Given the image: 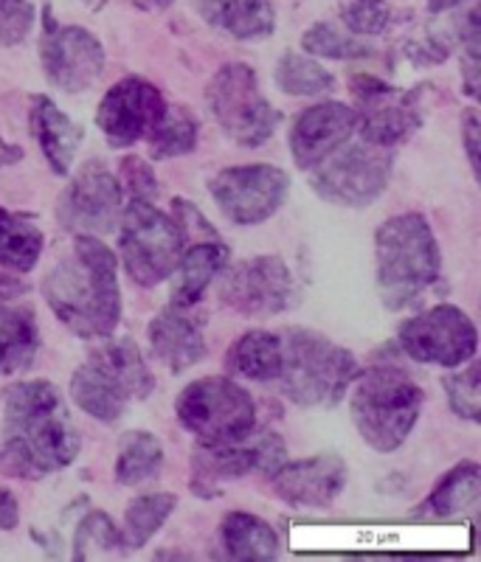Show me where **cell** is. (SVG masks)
<instances>
[{"label":"cell","instance_id":"obj_1","mask_svg":"<svg viewBox=\"0 0 481 562\" xmlns=\"http://www.w3.org/2000/svg\"><path fill=\"white\" fill-rule=\"evenodd\" d=\"M79 456V434L63 394L48 380L9 385L3 394L0 473L37 481L71 467Z\"/></svg>","mask_w":481,"mask_h":562},{"label":"cell","instance_id":"obj_2","mask_svg":"<svg viewBox=\"0 0 481 562\" xmlns=\"http://www.w3.org/2000/svg\"><path fill=\"white\" fill-rule=\"evenodd\" d=\"M43 299L77 338H110L122 321L116 254L93 234H77L71 254L45 273Z\"/></svg>","mask_w":481,"mask_h":562},{"label":"cell","instance_id":"obj_3","mask_svg":"<svg viewBox=\"0 0 481 562\" xmlns=\"http://www.w3.org/2000/svg\"><path fill=\"white\" fill-rule=\"evenodd\" d=\"M378 290L389 310L409 307L439 279L443 254L437 234L417 211L398 214L374 231Z\"/></svg>","mask_w":481,"mask_h":562},{"label":"cell","instance_id":"obj_4","mask_svg":"<svg viewBox=\"0 0 481 562\" xmlns=\"http://www.w3.org/2000/svg\"><path fill=\"white\" fill-rule=\"evenodd\" d=\"M353 383L349 411L360 439L378 453L403 448L423 414V389L394 363H378L363 374L358 371Z\"/></svg>","mask_w":481,"mask_h":562},{"label":"cell","instance_id":"obj_5","mask_svg":"<svg viewBox=\"0 0 481 562\" xmlns=\"http://www.w3.org/2000/svg\"><path fill=\"white\" fill-rule=\"evenodd\" d=\"M153 391V371L130 338H104V344L90 351L88 360L71 378V396L77 408L104 425L122 419L130 400H147Z\"/></svg>","mask_w":481,"mask_h":562},{"label":"cell","instance_id":"obj_6","mask_svg":"<svg viewBox=\"0 0 481 562\" xmlns=\"http://www.w3.org/2000/svg\"><path fill=\"white\" fill-rule=\"evenodd\" d=\"M358 371L353 351L313 329H290L282 335V371L277 383L299 408L338 405Z\"/></svg>","mask_w":481,"mask_h":562},{"label":"cell","instance_id":"obj_7","mask_svg":"<svg viewBox=\"0 0 481 562\" xmlns=\"http://www.w3.org/2000/svg\"><path fill=\"white\" fill-rule=\"evenodd\" d=\"M180 428L198 445H234L257 428V403L239 383L228 378H200L175 400Z\"/></svg>","mask_w":481,"mask_h":562},{"label":"cell","instance_id":"obj_8","mask_svg":"<svg viewBox=\"0 0 481 562\" xmlns=\"http://www.w3.org/2000/svg\"><path fill=\"white\" fill-rule=\"evenodd\" d=\"M205 102L220 130L239 147H262L282 124V113L259 88L257 70L245 63L223 65L205 88Z\"/></svg>","mask_w":481,"mask_h":562},{"label":"cell","instance_id":"obj_9","mask_svg":"<svg viewBox=\"0 0 481 562\" xmlns=\"http://www.w3.org/2000/svg\"><path fill=\"white\" fill-rule=\"evenodd\" d=\"M122 262L138 288H158L175 273L183 250V234L172 214H164L147 200H130L122 211Z\"/></svg>","mask_w":481,"mask_h":562},{"label":"cell","instance_id":"obj_10","mask_svg":"<svg viewBox=\"0 0 481 562\" xmlns=\"http://www.w3.org/2000/svg\"><path fill=\"white\" fill-rule=\"evenodd\" d=\"M310 172V186L321 200L344 209H366L378 203L392 183L394 149L378 147L363 138L358 144L347 140Z\"/></svg>","mask_w":481,"mask_h":562},{"label":"cell","instance_id":"obj_11","mask_svg":"<svg viewBox=\"0 0 481 562\" xmlns=\"http://www.w3.org/2000/svg\"><path fill=\"white\" fill-rule=\"evenodd\" d=\"M398 340L400 349L414 363L456 369V366H465L470 358H476L479 329H476L473 318L462 307L437 304V307L403 321Z\"/></svg>","mask_w":481,"mask_h":562},{"label":"cell","instance_id":"obj_12","mask_svg":"<svg viewBox=\"0 0 481 562\" xmlns=\"http://www.w3.org/2000/svg\"><path fill=\"white\" fill-rule=\"evenodd\" d=\"M209 192L234 225H262L284 205L290 192V178L273 164H243L228 167L209 180Z\"/></svg>","mask_w":481,"mask_h":562},{"label":"cell","instance_id":"obj_13","mask_svg":"<svg viewBox=\"0 0 481 562\" xmlns=\"http://www.w3.org/2000/svg\"><path fill=\"white\" fill-rule=\"evenodd\" d=\"M353 93L358 99V133L369 144L394 149L423 127V88L398 90L374 77H355Z\"/></svg>","mask_w":481,"mask_h":562},{"label":"cell","instance_id":"obj_14","mask_svg":"<svg viewBox=\"0 0 481 562\" xmlns=\"http://www.w3.org/2000/svg\"><path fill=\"white\" fill-rule=\"evenodd\" d=\"M293 276L282 256H250L225 265L220 281V301L245 318H268L290 307Z\"/></svg>","mask_w":481,"mask_h":562},{"label":"cell","instance_id":"obj_15","mask_svg":"<svg viewBox=\"0 0 481 562\" xmlns=\"http://www.w3.org/2000/svg\"><path fill=\"white\" fill-rule=\"evenodd\" d=\"M288 461L282 436L259 434L257 439H243L234 445H200L194 453V490L200 495H220L217 484L237 481L245 475L270 479Z\"/></svg>","mask_w":481,"mask_h":562},{"label":"cell","instance_id":"obj_16","mask_svg":"<svg viewBox=\"0 0 481 562\" xmlns=\"http://www.w3.org/2000/svg\"><path fill=\"white\" fill-rule=\"evenodd\" d=\"M124 211V189L102 164H88L68 183L57 203V220L71 234L102 237L116 231Z\"/></svg>","mask_w":481,"mask_h":562},{"label":"cell","instance_id":"obj_17","mask_svg":"<svg viewBox=\"0 0 481 562\" xmlns=\"http://www.w3.org/2000/svg\"><path fill=\"white\" fill-rule=\"evenodd\" d=\"M167 104L153 82L142 77H124L99 102L97 127L102 130L110 147L127 149L153 133Z\"/></svg>","mask_w":481,"mask_h":562},{"label":"cell","instance_id":"obj_18","mask_svg":"<svg viewBox=\"0 0 481 562\" xmlns=\"http://www.w3.org/2000/svg\"><path fill=\"white\" fill-rule=\"evenodd\" d=\"M45 79L63 93H88L102 79L104 48L97 34L82 26H54L48 23L43 45H40Z\"/></svg>","mask_w":481,"mask_h":562},{"label":"cell","instance_id":"obj_19","mask_svg":"<svg viewBox=\"0 0 481 562\" xmlns=\"http://www.w3.org/2000/svg\"><path fill=\"white\" fill-rule=\"evenodd\" d=\"M358 133V110L344 102H321L302 110L290 127V155L302 172L315 169Z\"/></svg>","mask_w":481,"mask_h":562},{"label":"cell","instance_id":"obj_20","mask_svg":"<svg viewBox=\"0 0 481 562\" xmlns=\"http://www.w3.org/2000/svg\"><path fill=\"white\" fill-rule=\"evenodd\" d=\"M268 481L284 504L295 509H324L347 486V464L333 453L310 456L302 461H284Z\"/></svg>","mask_w":481,"mask_h":562},{"label":"cell","instance_id":"obj_21","mask_svg":"<svg viewBox=\"0 0 481 562\" xmlns=\"http://www.w3.org/2000/svg\"><path fill=\"white\" fill-rule=\"evenodd\" d=\"M203 326L205 318L198 315V304L183 307L169 301V307L160 310L149 324V349L169 371L180 374L209 355Z\"/></svg>","mask_w":481,"mask_h":562},{"label":"cell","instance_id":"obj_22","mask_svg":"<svg viewBox=\"0 0 481 562\" xmlns=\"http://www.w3.org/2000/svg\"><path fill=\"white\" fill-rule=\"evenodd\" d=\"M232 262V250L220 237L192 239L183 245L172 279V304L194 307L212 288V281Z\"/></svg>","mask_w":481,"mask_h":562},{"label":"cell","instance_id":"obj_23","mask_svg":"<svg viewBox=\"0 0 481 562\" xmlns=\"http://www.w3.org/2000/svg\"><path fill=\"white\" fill-rule=\"evenodd\" d=\"M29 124L40 144V153L45 155V164L54 169V175L68 178L85 140L82 124L68 119L48 97H34Z\"/></svg>","mask_w":481,"mask_h":562},{"label":"cell","instance_id":"obj_24","mask_svg":"<svg viewBox=\"0 0 481 562\" xmlns=\"http://www.w3.org/2000/svg\"><path fill=\"white\" fill-rule=\"evenodd\" d=\"M200 18L234 40H265L277 29L270 0H192Z\"/></svg>","mask_w":481,"mask_h":562},{"label":"cell","instance_id":"obj_25","mask_svg":"<svg viewBox=\"0 0 481 562\" xmlns=\"http://www.w3.org/2000/svg\"><path fill=\"white\" fill-rule=\"evenodd\" d=\"M40 349L37 315L29 307L0 301V374L14 378L34 363Z\"/></svg>","mask_w":481,"mask_h":562},{"label":"cell","instance_id":"obj_26","mask_svg":"<svg viewBox=\"0 0 481 562\" xmlns=\"http://www.w3.org/2000/svg\"><path fill=\"white\" fill-rule=\"evenodd\" d=\"M225 369L232 371L234 378L273 383L282 371V335L268 333V329H250L232 344Z\"/></svg>","mask_w":481,"mask_h":562},{"label":"cell","instance_id":"obj_27","mask_svg":"<svg viewBox=\"0 0 481 562\" xmlns=\"http://www.w3.org/2000/svg\"><path fill=\"white\" fill-rule=\"evenodd\" d=\"M220 543L232 560L270 562L279 557V535L273 526L250 512H228L220 524Z\"/></svg>","mask_w":481,"mask_h":562},{"label":"cell","instance_id":"obj_28","mask_svg":"<svg viewBox=\"0 0 481 562\" xmlns=\"http://www.w3.org/2000/svg\"><path fill=\"white\" fill-rule=\"evenodd\" d=\"M481 498V473L476 461H459L434 484L425 498L423 512L439 520H450L456 515L476 512Z\"/></svg>","mask_w":481,"mask_h":562},{"label":"cell","instance_id":"obj_29","mask_svg":"<svg viewBox=\"0 0 481 562\" xmlns=\"http://www.w3.org/2000/svg\"><path fill=\"white\" fill-rule=\"evenodd\" d=\"M45 237L32 217L0 205V268L29 273L43 256Z\"/></svg>","mask_w":481,"mask_h":562},{"label":"cell","instance_id":"obj_30","mask_svg":"<svg viewBox=\"0 0 481 562\" xmlns=\"http://www.w3.org/2000/svg\"><path fill=\"white\" fill-rule=\"evenodd\" d=\"M175 506H178V498L172 492H147L130 501L124 512V526L119 529L124 549H144L172 518Z\"/></svg>","mask_w":481,"mask_h":562},{"label":"cell","instance_id":"obj_31","mask_svg":"<svg viewBox=\"0 0 481 562\" xmlns=\"http://www.w3.org/2000/svg\"><path fill=\"white\" fill-rule=\"evenodd\" d=\"M164 467V445L149 430H130L119 441L116 481L122 486H138L155 479Z\"/></svg>","mask_w":481,"mask_h":562},{"label":"cell","instance_id":"obj_32","mask_svg":"<svg viewBox=\"0 0 481 562\" xmlns=\"http://www.w3.org/2000/svg\"><path fill=\"white\" fill-rule=\"evenodd\" d=\"M198 119L187 108L167 104L153 133L147 135L149 155H153V160H167L194 153V147H198Z\"/></svg>","mask_w":481,"mask_h":562},{"label":"cell","instance_id":"obj_33","mask_svg":"<svg viewBox=\"0 0 481 562\" xmlns=\"http://www.w3.org/2000/svg\"><path fill=\"white\" fill-rule=\"evenodd\" d=\"M273 79L288 97H324V93H333L335 85H338L318 59L302 57L295 52H288L279 59Z\"/></svg>","mask_w":481,"mask_h":562},{"label":"cell","instance_id":"obj_34","mask_svg":"<svg viewBox=\"0 0 481 562\" xmlns=\"http://www.w3.org/2000/svg\"><path fill=\"white\" fill-rule=\"evenodd\" d=\"M302 52H307L310 57L340 59V63H347V59H369L374 54L372 45L338 32L329 23H315V26H310L302 34Z\"/></svg>","mask_w":481,"mask_h":562},{"label":"cell","instance_id":"obj_35","mask_svg":"<svg viewBox=\"0 0 481 562\" xmlns=\"http://www.w3.org/2000/svg\"><path fill=\"white\" fill-rule=\"evenodd\" d=\"M445 396L448 405L459 419L465 422H479L481 419V369L473 358L468 366H456L443 378Z\"/></svg>","mask_w":481,"mask_h":562},{"label":"cell","instance_id":"obj_36","mask_svg":"<svg viewBox=\"0 0 481 562\" xmlns=\"http://www.w3.org/2000/svg\"><path fill=\"white\" fill-rule=\"evenodd\" d=\"M119 549H124L122 531L108 512H90L88 518L77 526V535H74V557L77 560H93L97 554Z\"/></svg>","mask_w":481,"mask_h":562},{"label":"cell","instance_id":"obj_37","mask_svg":"<svg viewBox=\"0 0 481 562\" xmlns=\"http://www.w3.org/2000/svg\"><path fill=\"white\" fill-rule=\"evenodd\" d=\"M340 20L355 37H378L392 26V7L385 0H340Z\"/></svg>","mask_w":481,"mask_h":562},{"label":"cell","instance_id":"obj_38","mask_svg":"<svg viewBox=\"0 0 481 562\" xmlns=\"http://www.w3.org/2000/svg\"><path fill=\"white\" fill-rule=\"evenodd\" d=\"M459 45H462V74H465V93L479 97L481 82V23L479 9H470L459 26Z\"/></svg>","mask_w":481,"mask_h":562},{"label":"cell","instance_id":"obj_39","mask_svg":"<svg viewBox=\"0 0 481 562\" xmlns=\"http://www.w3.org/2000/svg\"><path fill=\"white\" fill-rule=\"evenodd\" d=\"M119 183H122L124 194H130V200H147V203H153L158 198V183H155L153 167L144 158H138V155H124L122 164H119Z\"/></svg>","mask_w":481,"mask_h":562},{"label":"cell","instance_id":"obj_40","mask_svg":"<svg viewBox=\"0 0 481 562\" xmlns=\"http://www.w3.org/2000/svg\"><path fill=\"white\" fill-rule=\"evenodd\" d=\"M34 26V7L29 0H0V45H20Z\"/></svg>","mask_w":481,"mask_h":562},{"label":"cell","instance_id":"obj_41","mask_svg":"<svg viewBox=\"0 0 481 562\" xmlns=\"http://www.w3.org/2000/svg\"><path fill=\"white\" fill-rule=\"evenodd\" d=\"M405 54H409V59L414 65L428 68V65H439L450 57V43L445 37H434V34H430V37L423 40H411V43L405 45Z\"/></svg>","mask_w":481,"mask_h":562},{"label":"cell","instance_id":"obj_42","mask_svg":"<svg viewBox=\"0 0 481 562\" xmlns=\"http://www.w3.org/2000/svg\"><path fill=\"white\" fill-rule=\"evenodd\" d=\"M479 138H481L479 113H476V108H468L462 115V140H465V149H468V160L473 175H479V155H481Z\"/></svg>","mask_w":481,"mask_h":562},{"label":"cell","instance_id":"obj_43","mask_svg":"<svg viewBox=\"0 0 481 562\" xmlns=\"http://www.w3.org/2000/svg\"><path fill=\"white\" fill-rule=\"evenodd\" d=\"M20 524V504L14 492L0 486V531H14Z\"/></svg>","mask_w":481,"mask_h":562},{"label":"cell","instance_id":"obj_44","mask_svg":"<svg viewBox=\"0 0 481 562\" xmlns=\"http://www.w3.org/2000/svg\"><path fill=\"white\" fill-rule=\"evenodd\" d=\"M462 3H465V0H428V12L443 14V12H448V9L462 7Z\"/></svg>","mask_w":481,"mask_h":562},{"label":"cell","instance_id":"obj_45","mask_svg":"<svg viewBox=\"0 0 481 562\" xmlns=\"http://www.w3.org/2000/svg\"><path fill=\"white\" fill-rule=\"evenodd\" d=\"M82 3L88 9H93V12H99V9H104V3H108V0H82Z\"/></svg>","mask_w":481,"mask_h":562},{"label":"cell","instance_id":"obj_46","mask_svg":"<svg viewBox=\"0 0 481 562\" xmlns=\"http://www.w3.org/2000/svg\"><path fill=\"white\" fill-rule=\"evenodd\" d=\"M153 3H155V7H172L175 0H153Z\"/></svg>","mask_w":481,"mask_h":562}]
</instances>
